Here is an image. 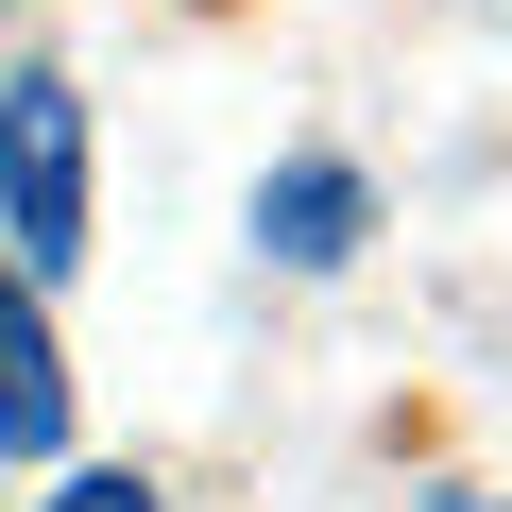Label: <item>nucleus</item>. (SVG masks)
Returning a JSON list of instances; mask_svg holds the SVG:
<instances>
[{
  "label": "nucleus",
  "mask_w": 512,
  "mask_h": 512,
  "mask_svg": "<svg viewBox=\"0 0 512 512\" xmlns=\"http://www.w3.org/2000/svg\"><path fill=\"white\" fill-rule=\"evenodd\" d=\"M52 512H154V478H120V461H103V478H69Z\"/></svg>",
  "instance_id": "nucleus-4"
},
{
  "label": "nucleus",
  "mask_w": 512,
  "mask_h": 512,
  "mask_svg": "<svg viewBox=\"0 0 512 512\" xmlns=\"http://www.w3.org/2000/svg\"><path fill=\"white\" fill-rule=\"evenodd\" d=\"M0 222H18V274H69L86 256V86L69 69L0 86Z\"/></svg>",
  "instance_id": "nucleus-1"
},
{
  "label": "nucleus",
  "mask_w": 512,
  "mask_h": 512,
  "mask_svg": "<svg viewBox=\"0 0 512 512\" xmlns=\"http://www.w3.org/2000/svg\"><path fill=\"white\" fill-rule=\"evenodd\" d=\"M52 444H69V359L35 325V291L0 274V461H52Z\"/></svg>",
  "instance_id": "nucleus-3"
},
{
  "label": "nucleus",
  "mask_w": 512,
  "mask_h": 512,
  "mask_svg": "<svg viewBox=\"0 0 512 512\" xmlns=\"http://www.w3.org/2000/svg\"><path fill=\"white\" fill-rule=\"evenodd\" d=\"M256 239H274V256H291V274H342V256L376 239V188H359L342 154H291L274 188H256Z\"/></svg>",
  "instance_id": "nucleus-2"
}]
</instances>
